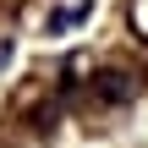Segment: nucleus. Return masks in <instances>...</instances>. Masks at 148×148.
Wrapping results in <instances>:
<instances>
[{
  "label": "nucleus",
  "mask_w": 148,
  "mask_h": 148,
  "mask_svg": "<svg viewBox=\"0 0 148 148\" xmlns=\"http://www.w3.org/2000/svg\"><path fill=\"white\" fill-rule=\"evenodd\" d=\"M132 22H137V33H148V0H137V5H132Z\"/></svg>",
  "instance_id": "obj_1"
}]
</instances>
